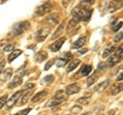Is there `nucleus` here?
Wrapping results in <instances>:
<instances>
[{
    "label": "nucleus",
    "instance_id": "33",
    "mask_svg": "<svg viewBox=\"0 0 123 115\" xmlns=\"http://www.w3.org/2000/svg\"><path fill=\"white\" fill-rule=\"evenodd\" d=\"M6 101H7V96H6V95H4L3 97L0 98V109H2V108H3V106L5 105Z\"/></svg>",
    "mask_w": 123,
    "mask_h": 115
},
{
    "label": "nucleus",
    "instance_id": "43",
    "mask_svg": "<svg viewBox=\"0 0 123 115\" xmlns=\"http://www.w3.org/2000/svg\"><path fill=\"white\" fill-rule=\"evenodd\" d=\"M33 84L32 83H29V84H26V89H33Z\"/></svg>",
    "mask_w": 123,
    "mask_h": 115
},
{
    "label": "nucleus",
    "instance_id": "38",
    "mask_svg": "<svg viewBox=\"0 0 123 115\" xmlns=\"http://www.w3.org/2000/svg\"><path fill=\"white\" fill-rule=\"evenodd\" d=\"M53 63H55V61H49V62L47 63V64H46L45 65V67H44V70L45 71H47V70H49V69H50V67L52 66V65H53Z\"/></svg>",
    "mask_w": 123,
    "mask_h": 115
},
{
    "label": "nucleus",
    "instance_id": "19",
    "mask_svg": "<svg viewBox=\"0 0 123 115\" xmlns=\"http://www.w3.org/2000/svg\"><path fill=\"white\" fill-rule=\"evenodd\" d=\"M86 42V37H80L78 40H76L73 44V48H80L82 47Z\"/></svg>",
    "mask_w": 123,
    "mask_h": 115
},
{
    "label": "nucleus",
    "instance_id": "11",
    "mask_svg": "<svg viewBox=\"0 0 123 115\" xmlns=\"http://www.w3.org/2000/svg\"><path fill=\"white\" fill-rule=\"evenodd\" d=\"M123 90V83H114L112 86H111V90L110 94L112 96H116L119 93H121Z\"/></svg>",
    "mask_w": 123,
    "mask_h": 115
},
{
    "label": "nucleus",
    "instance_id": "15",
    "mask_svg": "<svg viewBox=\"0 0 123 115\" xmlns=\"http://www.w3.org/2000/svg\"><path fill=\"white\" fill-rule=\"evenodd\" d=\"M22 82H23V79L21 76H14L12 81L8 84V89H14V87H17V86H20Z\"/></svg>",
    "mask_w": 123,
    "mask_h": 115
},
{
    "label": "nucleus",
    "instance_id": "42",
    "mask_svg": "<svg viewBox=\"0 0 123 115\" xmlns=\"http://www.w3.org/2000/svg\"><path fill=\"white\" fill-rule=\"evenodd\" d=\"M117 81H121V80H123V72L122 73H120L118 76H117V78H116Z\"/></svg>",
    "mask_w": 123,
    "mask_h": 115
},
{
    "label": "nucleus",
    "instance_id": "31",
    "mask_svg": "<svg viewBox=\"0 0 123 115\" xmlns=\"http://www.w3.org/2000/svg\"><path fill=\"white\" fill-rule=\"evenodd\" d=\"M53 79H55V77H53V75H47L46 77L42 80V84H45V83H50L53 81Z\"/></svg>",
    "mask_w": 123,
    "mask_h": 115
},
{
    "label": "nucleus",
    "instance_id": "14",
    "mask_svg": "<svg viewBox=\"0 0 123 115\" xmlns=\"http://www.w3.org/2000/svg\"><path fill=\"white\" fill-rule=\"evenodd\" d=\"M110 7H109V9H110V13H114V11H116L117 9H119L120 7H122L123 5V1H111L110 2Z\"/></svg>",
    "mask_w": 123,
    "mask_h": 115
},
{
    "label": "nucleus",
    "instance_id": "40",
    "mask_svg": "<svg viewBox=\"0 0 123 115\" xmlns=\"http://www.w3.org/2000/svg\"><path fill=\"white\" fill-rule=\"evenodd\" d=\"M107 67H106V64L105 63H99L98 64V71H101V70H105Z\"/></svg>",
    "mask_w": 123,
    "mask_h": 115
},
{
    "label": "nucleus",
    "instance_id": "6",
    "mask_svg": "<svg viewBox=\"0 0 123 115\" xmlns=\"http://www.w3.org/2000/svg\"><path fill=\"white\" fill-rule=\"evenodd\" d=\"M72 57V55L70 52H67V53H65V56L63 58H59L56 61H55V66L56 67H64V66H66V65L68 64V62L70 61V58Z\"/></svg>",
    "mask_w": 123,
    "mask_h": 115
},
{
    "label": "nucleus",
    "instance_id": "37",
    "mask_svg": "<svg viewBox=\"0 0 123 115\" xmlns=\"http://www.w3.org/2000/svg\"><path fill=\"white\" fill-rule=\"evenodd\" d=\"M31 111V109L30 108H28V109H25V110H22V111H20V112H18L17 114H14V115H27L29 112Z\"/></svg>",
    "mask_w": 123,
    "mask_h": 115
},
{
    "label": "nucleus",
    "instance_id": "27",
    "mask_svg": "<svg viewBox=\"0 0 123 115\" xmlns=\"http://www.w3.org/2000/svg\"><path fill=\"white\" fill-rule=\"evenodd\" d=\"M33 94V91L32 90H29V91H27V93L25 94V96L22 98V102H21V105H25L27 102H28V100L30 99V97L32 96Z\"/></svg>",
    "mask_w": 123,
    "mask_h": 115
},
{
    "label": "nucleus",
    "instance_id": "2",
    "mask_svg": "<svg viewBox=\"0 0 123 115\" xmlns=\"http://www.w3.org/2000/svg\"><path fill=\"white\" fill-rule=\"evenodd\" d=\"M22 95H23V90H18V91H15V93L6 101V103H5V108L8 110V109H10L12 106H14L15 103L18 101V99L22 97Z\"/></svg>",
    "mask_w": 123,
    "mask_h": 115
},
{
    "label": "nucleus",
    "instance_id": "45",
    "mask_svg": "<svg viewBox=\"0 0 123 115\" xmlns=\"http://www.w3.org/2000/svg\"><path fill=\"white\" fill-rule=\"evenodd\" d=\"M114 113H115V110L110 111V112H109V115H114Z\"/></svg>",
    "mask_w": 123,
    "mask_h": 115
},
{
    "label": "nucleus",
    "instance_id": "23",
    "mask_svg": "<svg viewBox=\"0 0 123 115\" xmlns=\"http://www.w3.org/2000/svg\"><path fill=\"white\" fill-rule=\"evenodd\" d=\"M114 49H115V47L113 46V45L106 47V48H105V51H103V58H104V59H106V58L110 57V56H111V53L114 51Z\"/></svg>",
    "mask_w": 123,
    "mask_h": 115
},
{
    "label": "nucleus",
    "instance_id": "26",
    "mask_svg": "<svg viewBox=\"0 0 123 115\" xmlns=\"http://www.w3.org/2000/svg\"><path fill=\"white\" fill-rule=\"evenodd\" d=\"M92 71V67L90 65H87V66H84L81 70V75L82 76H86V75H89L90 72Z\"/></svg>",
    "mask_w": 123,
    "mask_h": 115
},
{
    "label": "nucleus",
    "instance_id": "7",
    "mask_svg": "<svg viewBox=\"0 0 123 115\" xmlns=\"http://www.w3.org/2000/svg\"><path fill=\"white\" fill-rule=\"evenodd\" d=\"M121 60H122V57L117 55V53H115V55L109 57V59H108V61H107V65L109 67H113L116 64H118Z\"/></svg>",
    "mask_w": 123,
    "mask_h": 115
},
{
    "label": "nucleus",
    "instance_id": "41",
    "mask_svg": "<svg viewBox=\"0 0 123 115\" xmlns=\"http://www.w3.org/2000/svg\"><path fill=\"white\" fill-rule=\"evenodd\" d=\"M5 67V61H1L0 62V73L3 71V68Z\"/></svg>",
    "mask_w": 123,
    "mask_h": 115
},
{
    "label": "nucleus",
    "instance_id": "18",
    "mask_svg": "<svg viewBox=\"0 0 123 115\" xmlns=\"http://www.w3.org/2000/svg\"><path fill=\"white\" fill-rule=\"evenodd\" d=\"M80 63H81V61H80V60H73L72 62L68 65L67 71H68V72H71V71H73V70H75V69L80 65Z\"/></svg>",
    "mask_w": 123,
    "mask_h": 115
},
{
    "label": "nucleus",
    "instance_id": "35",
    "mask_svg": "<svg viewBox=\"0 0 123 115\" xmlns=\"http://www.w3.org/2000/svg\"><path fill=\"white\" fill-rule=\"evenodd\" d=\"M122 38H123V31L122 32H119L118 34H116L114 37V41L115 42H119L120 40H122Z\"/></svg>",
    "mask_w": 123,
    "mask_h": 115
},
{
    "label": "nucleus",
    "instance_id": "3",
    "mask_svg": "<svg viewBox=\"0 0 123 115\" xmlns=\"http://www.w3.org/2000/svg\"><path fill=\"white\" fill-rule=\"evenodd\" d=\"M49 33H50V28L49 27H43L36 33V40L38 42H42L43 40H45V38L48 36Z\"/></svg>",
    "mask_w": 123,
    "mask_h": 115
},
{
    "label": "nucleus",
    "instance_id": "1",
    "mask_svg": "<svg viewBox=\"0 0 123 115\" xmlns=\"http://www.w3.org/2000/svg\"><path fill=\"white\" fill-rule=\"evenodd\" d=\"M29 26H30V24H29V22H27V21L18 23V24H15L12 27V29H11V35H13V36L21 35V34H23L29 28Z\"/></svg>",
    "mask_w": 123,
    "mask_h": 115
},
{
    "label": "nucleus",
    "instance_id": "47",
    "mask_svg": "<svg viewBox=\"0 0 123 115\" xmlns=\"http://www.w3.org/2000/svg\"><path fill=\"white\" fill-rule=\"evenodd\" d=\"M0 59H1V52H0Z\"/></svg>",
    "mask_w": 123,
    "mask_h": 115
},
{
    "label": "nucleus",
    "instance_id": "24",
    "mask_svg": "<svg viewBox=\"0 0 123 115\" xmlns=\"http://www.w3.org/2000/svg\"><path fill=\"white\" fill-rule=\"evenodd\" d=\"M94 3V1L93 0H87V1H85V0H82V1H80V3H79V8H87L88 6H90V5H92Z\"/></svg>",
    "mask_w": 123,
    "mask_h": 115
},
{
    "label": "nucleus",
    "instance_id": "10",
    "mask_svg": "<svg viewBox=\"0 0 123 115\" xmlns=\"http://www.w3.org/2000/svg\"><path fill=\"white\" fill-rule=\"evenodd\" d=\"M80 86L78 85V84H76V83H73V84H70V85H68L67 86V89H66V93L68 95H75L77 93H79L80 91Z\"/></svg>",
    "mask_w": 123,
    "mask_h": 115
},
{
    "label": "nucleus",
    "instance_id": "12",
    "mask_svg": "<svg viewBox=\"0 0 123 115\" xmlns=\"http://www.w3.org/2000/svg\"><path fill=\"white\" fill-rule=\"evenodd\" d=\"M47 91L46 90H42V91H39L36 96H34V97L32 98V103H38L42 101V100H44L46 98V96H47Z\"/></svg>",
    "mask_w": 123,
    "mask_h": 115
},
{
    "label": "nucleus",
    "instance_id": "29",
    "mask_svg": "<svg viewBox=\"0 0 123 115\" xmlns=\"http://www.w3.org/2000/svg\"><path fill=\"white\" fill-rule=\"evenodd\" d=\"M91 14H92V9H86V11H85V13H84V14H83L82 21H84V22L89 21V19L91 18Z\"/></svg>",
    "mask_w": 123,
    "mask_h": 115
},
{
    "label": "nucleus",
    "instance_id": "13",
    "mask_svg": "<svg viewBox=\"0 0 123 115\" xmlns=\"http://www.w3.org/2000/svg\"><path fill=\"white\" fill-rule=\"evenodd\" d=\"M83 14H84V13L79 7H75V8L72 10V17H73V19H76V20L81 21L83 18Z\"/></svg>",
    "mask_w": 123,
    "mask_h": 115
},
{
    "label": "nucleus",
    "instance_id": "9",
    "mask_svg": "<svg viewBox=\"0 0 123 115\" xmlns=\"http://www.w3.org/2000/svg\"><path fill=\"white\" fill-rule=\"evenodd\" d=\"M66 100V97H64V96H62V97H55L51 99L50 101H49L47 104H46V107H55V106H57L62 104V103H64V101Z\"/></svg>",
    "mask_w": 123,
    "mask_h": 115
},
{
    "label": "nucleus",
    "instance_id": "8",
    "mask_svg": "<svg viewBox=\"0 0 123 115\" xmlns=\"http://www.w3.org/2000/svg\"><path fill=\"white\" fill-rule=\"evenodd\" d=\"M12 73H13V71H12V69H11V68H7L6 70L2 71L1 73H0V81H3V82L7 81L8 79L11 78Z\"/></svg>",
    "mask_w": 123,
    "mask_h": 115
},
{
    "label": "nucleus",
    "instance_id": "20",
    "mask_svg": "<svg viewBox=\"0 0 123 115\" xmlns=\"http://www.w3.org/2000/svg\"><path fill=\"white\" fill-rule=\"evenodd\" d=\"M23 53V51H21V49H14V51H12V52L9 55V57H8V62L9 63H11L12 61H14L17 58L20 56V55H22Z\"/></svg>",
    "mask_w": 123,
    "mask_h": 115
},
{
    "label": "nucleus",
    "instance_id": "34",
    "mask_svg": "<svg viewBox=\"0 0 123 115\" xmlns=\"http://www.w3.org/2000/svg\"><path fill=\"white\" fill-rule=\"evenodd\" d=\"M13 48H14V45L13 44H8V45H6V46L3 47V51L9 52V51H12Z\"/></svg>",
    "mask_w": 123,
    "mask_h": 115
},
{
    "label": "nucleus",
    "instance_id": "39",
    "mask_svg": "<svg viewBox=\"0 0 123 115\" xmlns=\"http://www.w3.org/2000/svg\"><path fill=\"white\" fill-rule=\"evenodd\" d=\"M116 53H117V55H119V56H121L123 53V44L119 45V46L116 48Z\"/></svg>",
    "mask_w": 123,
    "mask_h": 115
},
{
    "label": "nucleus",
    "instance_id": "30",
    "mask_svg": "<svg viewBox=\"0 0 123 115\" xmlns=\"http://www.w3.org/2000/svg\"><path fill=\"white\" fill-rule=\"evenodd\" d=\"M81 111H82V107L78 106V105H75L71 108V112L74 113V114H78L79 112H81Z\"/></svg>",
    "mask_w": 123,
    "mask_h": 115
},
{
    "label": "nucleus",
    "instance_id": "25",
    "mask_svg": "<svg viewBox=\"0 0 123 115\" xmlns=\"http://www.w3.org/2000/svg\"><path fill=\"white\" fill-rule=\"evenodd\" d=\"M64 23H62V25L59 26V28L56 29V31L55 32V34H53V36H52V39H56V38H59L61 35H62V33H63L64 31Z\"/></svg>",
    "mask_w": 123,
    "mask_h": 115
},
{
    "label": "nucleus",
    "instance_id": "5",
    "mask_svg": "<svg viewBox=\"0 0 123 115\" xmlns=\"http://www.w3.org/2000/svg\"><path fill=\"white\" fill-rule=\"evenodd\" d=\"M65 41H66V37H62V38H60L59 40H56L55 42L51 43V44L48 46V48L50 49L51 51L56 52V51H60L62 46H63V44L65 43Z\"/></svg>",
    "mask_w": 123,
    "mask_h": 115
},
{
    "label": "nucleus",
    "instance_id": "46",
    "mask_svg": "<svg viewBox=\"0 0 123 115\" xmlns=\"http://www.w3.org/2000/svg\"><path fill=\"white\" fill-rule=\"evenodd\" d=\"M82 115H89V114H88V113H86V114H82Z\"/></svg>",
    "mask_w": 123,
    "mask_h": 115
},
{
    "label": "nucleus",
    "instance_id": "4",
    "mask_svg": "<svg viewBox=\"0 0 123 115\" xmlns=\"http://www.w3.org/2000/svg\"><path fill=\"white\" fill-rule=\"evenodd\" d=\"M51 9V4L49 2H45L42 5H40L36 10V14L37 16H44V14L48 13Z\"/></svg>",
    "mask_w": 123,
    "mask_h": 115
},
{
    "label": "nucleus",
    "instance_id": "28",
    "mask_svg": "<svg viewBox=\"0 0 123 115\" xmlns=\"http://www.w3.org/2000/svg\"><path fill=\"white\" fill-rule=\"evenodd\" d=\"M98 80V75H91L89 77L87 78V86H91L95 81Z\"/></svg>",
    "mask_w": 123,
    "mask_h": 115
},
{
    "label": "nucleus",
    "instance_id": "22",
    "mask_svg": "<svg viewBox=\"0 0 123 115\" xmlns=\"http://www.w3.org/2000/svg\"><path fill=\"white\" fill-rule=\"evenodd\" d=\"M80 21L79 20H76V19H71L70 20V22H69V24H68V28H67V32L69 33L71 31V30L74 28V27H76L77 25H78V23H79Z\"/></svg>",
    "mask_w": 123,
    "mask_h": 115
},
{
    "label": "nucleus",
    "instance_id": "17",
    "mask_svg": "<svg viewBox=\"0 0 123 115\" xmlns=\"http://www.w3.org/2000/svg\"><path fill=\"white\" fill-rule=\"evenodd\" d=\"M110 83H111V80L110 79H106L105 81H103V82H101V83H98V86H97V91L98 93H101V91H103V90H105L108 86L110 85Z\"/></svg>",
    "mask_w": 123,
    "mask_h": 115
},
{
    "label": "nucleus",
    "instance_id": "21",
    "mask_svg": "<svg viewBox=\"0 0 123 115\" xmlns=\"http://www.w3.org/2000/svg\"><path fill=\"white\" fill-rule=\"evenodd\" d=\"M46 58H47V53L45 51H39V52H37V55L35 56V60H36V62L41 63V62H43Z\"/></svg>",
    "mask_w": 123,
    "mask_h": 115
},
{
    "label": "nucleus",
    "instance_id": "44",
    "mask_svg": "<svg viewBox=\"0 0 123 115\" xmlns=\"http://www.w3.org/2000/svg\"><path fill=\"white\" fill-rule=\"evenodd\" d=\"M87 51H88L87 48H84V49H81V51H79L80 53H85V52H87Z\"/></svg>",
    "mask_w": 123,
    "mask_h": 115
},
{
    "label": "nucleus",
    "instance_id": "32",
    "mask_svg": "<svg viewBox=\"0 0 123 115\" xmlns=\"http://www.w3.org/2000/svg\"><path fill=\"white\" fill-rule=\"evenodd\" d=\"M78 101V103L79 104H82V105H86V104H88L89 103V98H80V99H78L77 100Z\"/></svg>",
    "mask_w": 123,
    "mask_h": 115
},
{
    "label": "nucleus",
    "instance_id": "36",
    "mask_svg": "<svg viewBox=\"0 0 123 115\" xmlns=\"http://www.w3.org/2000/svg\"><path fill=\"white\" fill-rule=\"evenodd\" d=\"M122 26H123V22H119V23H117V24L115 25V26H113V27H112V30H113L114 32H117L118 30L120 29Z\"/></svg>",
    "mask_w": 123,
    "mask_h": 115
},
{
    "label": "nucleus",
    "instance_id": "16",
    "mask_svg": "<svg viewBox=\"0 0 123 115\" xmlns=\"http://www.w3.org/2000/svg\"><path fill=\"white\" fill-rule=\"evenodd\" d=\"M47 24L49 25H56L57 23H59V13H53V14H50L47 19H46V21H45Z\"/></svg>",
    "mask_w": 123,
    "mask_h": 115
}]
</instances>
